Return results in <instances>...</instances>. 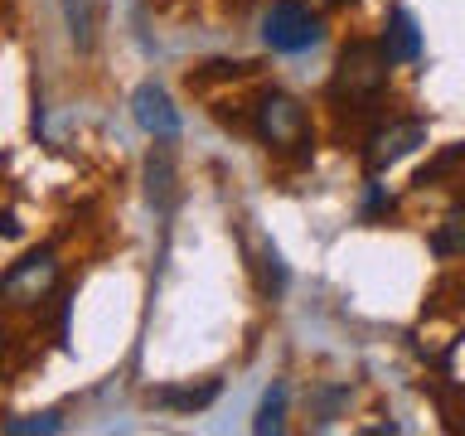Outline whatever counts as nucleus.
<instances>
[{
  "mask_svg": "<svg viewBox=\"0 0 465 436\" xmlns=\"http://www.w3.org/2000/svg\"><path fill=\"white\" fill-rule=\"evenodd\" d=\"M388 64L392 58L383 54V39H354L340 54V68L330 78V107L344 116L373 112L383 87H388Z\"/></svg>",
  "mask_w": 465,
  "mask_h": 436,
  "instance_id": "f257e3e1",
  "label": "nucleus"
},
{
  "mask_svg": "<svg viewBox=\"0 0 465 436\" xmlns=\"http://www.w3.org/2000/svg\"><path fill=\"white\" fill-rule=\"evenodd\" d=\"M252 131L267 151H296V145L311 141V122H305V107L291 93H267L257 102Z\"/></svg>",
  "mask_w": 465,
  "mask_h": 436,
  "instance_id": "f03ea898",
  "label": "nucleus"
},
{
  "mask_svg": "<svg viewBox=\"0 0 465 436\" xmlns=\"http://www.w3.org/2000/svg\"><path fill=\"white\" fill-rule=\"evenodd\" d=\"M320 35H325L320 15L311 5H301V0H276L267 10V20H262V39L276 54H305L320 44Z\"/></svg>",
  "mask_w": 465,
  "mask_h": 436,
  "instance_id": "7ed1b4c3",
  "label": "nucleus"
},
{
  "mask_svg": "<svg viewBox=\"0 0 465 436\" xmlns=\"http://www.w3.org/2000/svg\"><path fill=\"white\" fill-rule=\"evenodd\" d=\"M417 145H427V122H421V116H402V122L373 126L369 141H363V170L383 174L388 165H398L402 155H412Z\"/></svg>",
  "mask_w": 465,
  "mask_h": 436,
  "instance_id": "20e7f679",
  "label": "nucleus"
},
{
  "mask_svg": "<svg viewBox=\"0 0 465 436\" xmlns=\"http://www.w3.org/2000/svg\"><path fill=\"white\" fill-rule=\"evenodd\" d=\"M131 116H136V126L155 141L180 136V112H174V102L160 83H141L136 93H131Z\"/></svg>",
  "mask_w": 465,
  "mask_h": 436,
  "instance_id": "39448f33",
  "label": "nucleus"
},
{
  "mask_svg": "<svg viewBox=\"0 0 465 436\" xmlns=\"http://www.w3.org/2000/svg\"><path fill=\"white\" fill-rule=\"evenodd\" d=\"M54 282H58L54 253H35V257H25L20 267H10L5 276H0V291H5L10 301H39Z\"/></svg>",
  "mask_w": 465,
  "mask_h": 436,
  "instance_id": "423d86ee",
  "label": "nucleus"
},
{
  "mask_svg": "<svg viewBox=\"0 0 465 436\" xmlns=\"http://www.w3.org/2000/svg\"><path fill=\"white\" fill-rule=\"evenodd\" d=\"M383 54L392 58V64H417V58H421V29H417V20H412V15H407L402 5L388 15Z\"/></svg>",
  "mask_w": 465,
  "mask_h": 436,
  "instance_id": "0eeeda50",
  "label": "nucleus"
},
{
  "mask_svg": "<svg viewBox=\"0 0 465 436\" xmlns=\"http://www.w3.org/2000/svg\"><path fill=\"white\" fill-rule=\"evenodd\" d=\"M64 5V25H68V39L78 54H93L97 44V0H58Z\"/></svg>",
  "mask_w": 465,
  "mask_h": 436,
  "instance_id": "6e6552de",
  "label": "nucleus"
},
{
  "mask_svg": "<svg viewBox=\"0 0 465 436\" xmlns=\"http://www.w3.org/2000/svg\"><path fill=\"white\" fill-rule=\"evenodd\" d=\"M218 378H209V383H199V388H155L151 392V402H160V407H170V412H203L213 398H218Z\"/></svg>",
  "mask_w": 465,
  "mask_h": 436,
  "instance_id": "1a4fd4ad",
  "label": "nucleus"
},
{
  "mask_svg": "<svg viewBox=\"0 0 465 436\" xmlns=\"http://www.w3.org/2000/svg\"><path fill=\"white\" fill-rule=\"evenodd\" d=\"M145 194H151V203L160 213L174 203V165H170V151H151V160H145Z\"/></svg>",
  "mask_w": 465,
  "mask_h": 436,
  "instance_id": "9d476101",
  "label": "nucleus"
},
{
  "mask_svg": "<svg viewBox=\"0 0 465 436\" xmlns=\"http://www.w3.org/2000/svg\"><path fill=\"white\" fill-rule=\"evenodd\" d=\"M431 253L436 257H460L465 253V199L441 218V228L431 233Z\"/></svg>",
  "mask_w": 465,
  "mask_h": 436,
  "instance_id": "9b49d317",
  "label": "nucleus"
},
{
  "mask_svg": "<svg viewBox=\"0 0 465 436\" xmlns=\"http://www.w3.org/2000/svg\"><path fill=\"white\" fill-rule=\"evenodd\" d=\"M286 427V383H272L267 388V398H262V407H257V421H252V431H282Z\"/></svg>",
  "mask_w": 465,
  "mask_h": 436,
  "instance_id": "f8f14e48",
  "label": "nucleus"
},
{
  "mask_svg": "<svg viewBox=\"0 0 465 436\" xmlns=\"http://www.w3.org/2000/svg\"><path fill=\"white\" fill-rule=\"evenodd\" d=\"M460 165H465V141H460V145H450L446 155H436L427 170H417V180H412V184H417V189H431L436 180H446V174H450V170H460Z\"/></svg>",
  "mask_w": 465,
  "mask_h": 436,
  "instance_id": "ddd939ff",
  "label": "nucleus"
},
{
  "mask_svg": "<svg viewBox=\"0 0 465 436\" xmlns=\"http://www.w3.org/2000/svg\"><path fill=\"white\" fill-rule=\"evenodd\" d=\"M58 427H64V417H58V412H39V417L0 421V431H10V436H35V431H58Z\"/></svg>",
  "mask_w": 465,
  "mask_h": 436,
  "instance_id": "4468645a",
  "label": "nucleus"
},
{
  "mask_svg": "<svg viewBox=\"0 0 465 436\" xmlns=\"http://www.w3.org/2000/svg\"><path fill=\"white\" fill-rule=\"evenodd\" d=\"M262 262H267V291H272V296H282V291H286V267H282V253H276V247L267 243V253H262Z\"/></svg>",
  "mask_w": 465,
  "mask_h": 436,
  "instance_id": "2eb2a0df",
  "label": "nucleus"
}]
</instances>
